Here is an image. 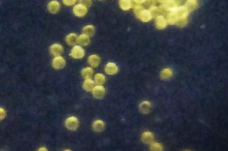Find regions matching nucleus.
<instances>
[{"label":"nucleus","mask_w":228,"mask_h":151,"mask_svg":"<svg viewBox=\"0 0 228 151\" xmlns=\"http://www.w3.org/2000/svg\"><path fill=\"white\" fill-rule=\"evenodd\" d=\"M85 55V51L80 46L76 45L74 47L72 50L69 55L72 58L75 59H81Z\"/></svg>","instance_id":"f257e3e1"},{"label":"nucleus","mask_w":228,"mask_h":151,"mask_svg":"<svg viewBox=\"0 0 228 151\" xmlns=\"http://www.w3.org/2000/svg\"><path fill=\"white\" fill-rule=\"evenodd\" d=\"M73 12L76 16L82 17L85 16L87 12L86 6L82 4H78L74 6L73 9Z\"/></svg>","instance_id":"f03ea898"},{"label":"nucleus","mask_w":228,"mask_h":151,"mask_svg":"<svg viewBox=\"0 0 228 151\" xmlns=\"http://www.w3.org/2000/svg\"><path fill=\"white\" fill-rule=\"evenodd\" d=\"M66 126L67 128L70 130H76L78 127V121L77 119L74 117L68 118L66 120Z\"/></svg>","instance_id":"7ed1b4c3"},{"label":"nucleus","mask_w":228,"mask_h":151,"mask_svg":"<svg viewBox=\"0 0 228 151\" xmlns=\"http://www.w3.org/2000/svg\"><path fill=\"white\" fill-rule=\"evenodd\" d=\"M92 93L93 96L97 99L102 98L105 95V88L102 86H96L93 88Z\"/></svg>","instance_id":"20e7f679"},{"label":"nucleus","mask_w":228,"mask_h":151,"mask_svg":"<svg viewBox=\"0 0 228 151\" xmlns=\"http://www.w3.org/2000/svg\"><path fill=\"white\" fill-rule=\"evenodd\" d=\"M53 67L56 69H61L65 65V61L64 59L60 56H58L54 58L52 61Z\"/></svg>","instance_id":"39448f33"},{"label":"nucleus","mask_w":228,"mask_h":151,"mask_svg":"<svg viewBox=\"0 0 228 151\" xmlns=\"http://www.w3.org/2000/svg\"><path fill=\"white\" fill-rule=\"evenodd\" d=\"M105 72L109 75H112L116 74L118 71V68L116 65L113 63H109L105 68Z\"/></svg>","instance_id":"423d86ee"},{"label":"nucleus","mask_w":228,"mask_h":151,"mask_svg":"<svg viewBox=\"0 0 228 151\" xmlns=\"http://www.w3.org/2000/svg\"><path fill=\"white\" fill-rule=\"evenodd\" d=\"M51 52L54 56H58L63 51V48L60 44H55L53 45L50 48Z\"/></svg>","instance_id":"0eeeda50"},{"label":"nucleus","mask_w":228,"mask_h":151,"mask_svg":"<svg viewBox=\"0 0 228 151\" xmlns=\"http://www.w3.org/2000/svg\"><path fill=\"white\" fill-rule=\"evenodd\" d=\"M60 7V4L59 2L55 1H51L48 5L49 11L53 14L57 13Z\"/></svg>","instance_id":"6e6552de"},{"label":"nucleus","mask_w":228,"mask_h":151,"mask_svg":"<svg viewBox=\"0 0 228 151\" xmlns=\"http://www.w3.org/2000/svg\"><path fill=\"white\" fill-rule=\"evenodd\" d=\"M92 127L93 130L95 132H100L105 129V124L102 121L98 120L94 122Z\"/></svg>","instance_id":"1a4fd4ad"},{"label":"nucleus","mask_w":228,"mask_h":151,"mask_svg":"<svg viewBox=\"0 0 228 151\" xmlns=\"http://www.w3.org/2000/svg\"><path fill=\"white\" fill-rule=\"evenodd\" d=\"M142 141L145 144H152L153 140V135L151 132H145L142 134Z\"/></svg>","instance_id":"9d476101"},{"label":"nucleus","mask_w":228,"mask_h":151,"mask_svg":"<svg viewBox=\"0 0 228 151\" xmlns=\"http://www.w3.org/2000/svg\"><path fill=\"white\" fill-rule=\"evenodd\" d=\"M77 43L82 46H86L90 43V39L88 36L84 34L77 37Z\"/></svg>","instance_id":"9b49d317"},{"label":"nucleus","mask_w":228,"mask_h":151,"mask_svg":"<svg viewBox=\"0 0 228 151\" xmlns=\"http://www.w3.org/2000/svg\"><path fill=\"white\" fill-rule=\"evenodd\" d=\"M88 62L91 66L96 67H97L100 64V59L97 55H93L88 57Z\"/></svg>","instance_id":"f8f14e48"},{"label":"nucleus","mask_w":228,"mask_h":151,"mask_svg":"<svg viewBox=\"0 0 228 151\" xmlns=\"http://www.w3.org/2000/svg\"><path fill=\"white\" fill-rule=\"evenodd\" d=\"M95 82L90 78H86L83 83V88L87 91H90L93 88Z\"/></svg>","instance_id":"ddd939ff"},{"label":"nucleus","mask_w":228,"mask_h":151,"mask_svg":"<svg viewBox=\"0 0 228 151\" xmlns=\"http://www.w3.org/2000/svg\"><path fill=\"white\" fill-rule=\"evenodd\" d=\"M151 104L147 101L142 102L140 104L139 108L141 112L143 114H147L150 111Z\"/></svg>","instance_id":"4468645a"},{"label":"nucleus","mask_w":228,"mask_h":151,"mask_svg":"<svg viewBox=\"0 0 228 151\" xmlns=\"http://www.w3.org/2000/svg\"><path fill=\"white\" fill-rule=\"evenodd\" d=\"M77 35L74 33L69 34L67 36L66 41L67 43L70 46H73L77 43Z\"/></svg>","instance_id":"2eb2a0df"},{"label":"nucleus","mask_w":228,"mask_h":151,"mask_svg":"<svg viewBox=\"0 0 228 151\" xmlns=\"http://www.w3.org/2000/svg\"><path fill=\"white\" fill-rule=\"evenodd\" d=\"M95 29L91 25H88L83 29V33L88 36H92L95 33Z\"/></svg>","instance_id":"dca6fc26"},{"label":"nucleus","mask_w":228,"mask_h":151,"mask_svg":"<svg viewBox=\"0 0 228 151\" xmlns=\"http://www.w3.org/2000/svg\"><path fill=\"white\" fill-rule=\"evenodd\" d=\"M95 82L96 84L99 85L103 84L105 82V78L103 74L98 73L95 75Z\"/></svg>","instance_id":"f3484780"},{"label":"nucleus","mask_w":228,"mask_h":151,"mask_svg":"<svg viewBox=\"0 0 228 151\" xmlns=\"http://www.w3.org/2000/svg\"><path fill=\"white\" fill-rule=\"evenodd\" d=\"M82 76L85 78L91 77L93 73V70L91 68L87 67L83 69L81 71Z\"/></svg>","instance_id":"a211bd4d"},{"label":"nucleus","mask_w":228,"mask_h":151,"mask_svg":"<svg viewBox=\"0 0 228 151\" xmlns=\"http://www.w3.org/2000/svg\"><path fill=\"white\" fill-rule=\"evenodd\" d=\"M151 149L152 151H161L162 150V145L159 143H154L151 144Z\"/></svg>","instance_id":"6ab92c4d"},{"label":"nucleus","mask_w":228,"mask_h":151,"mask_svg":"<svg viewBox=\"0 0 228 151\" xmlns=\"http://www.w3.org/2000/svg\"><path fill=\"white\" fill-rule=\"evenodd\" d=\"M171 74V73L170 70L165 69L162 72L161 77L163 79H167L170 77Z\"/></svg>","instance_id":"aec40b11"},{"label":"nucleus","mask_w":228,"mask_h":151,"mask_svg":"<svg viewBox=\"0 0 228 151\" xmlns=\"http://www.w3.org/2000/svg\"><path fill=\"white\" fill-rule=\"evenodd\" d=\"M77 0H63V3L67 6H71L75 3Z\"/></svg>","instance_id":"412c9836"},{"label":"nucleus","mask_w":228,"mask_h":151,"mask_svg":"<svg viewBox=\"0 0 228 151\" xmlns=\"http://www.w3.org/2000/svg\"><path fill=\"white\" fill-rule=\"evenodd\" d=\"M81 1L83 5L88 7H90L91 3V0H81Z\"/></svg>","instance_id":"4be33fe9"}]
</instances>
